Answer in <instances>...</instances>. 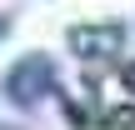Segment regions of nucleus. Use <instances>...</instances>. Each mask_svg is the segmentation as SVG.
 Instances as JSON below:
<instances>
[{
  "mask_svg": "<svg viewBox=\"0 0 135 130\" xmlns=\"http://www.w3.org/2000/svg\"><path fill=\"white\" fill-rule=\"evenodd\" d=\"M135 125V110H125V115H110V120H105V130H130Z\"/></svg>",
  "mask_w": 135,
  "mask_h": 130,
  "instance_id": "nucleus-1",
  "label": "nucleus"
}]
</instances>
